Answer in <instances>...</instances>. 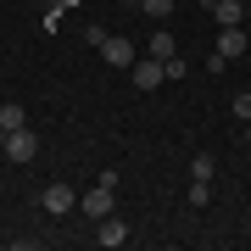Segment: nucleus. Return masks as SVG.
Segmentation results:
<instances>
[{
  "instance_id": "0eeeda50",
  "label": "nucleus",
  "mask_w": 251,
  "mask_h": 251,
  "mask_svg": "<svg viewBox=\"0 0 251 251\" xmlns=\"http://www.w3.org/2000/svg\"><path fill=\"white\" fill-rule=\"evenodd\" d=\"M246 45H251L246 23H240V28H224V34H218V56H224V62H234V56H246Z\"/></svg>"
},
{
  "instance_id": "6e6552de",
  "label": "nucleus",
  "mask_w": 251,
  "mask_h": 251,
  "mask_svg": "<svg viewBox=\"0 0 251 251\" xmlns=\"http://www.w3.org/2000/svg\"><path fill=\"white\" fill-rule=\"evenodd\" d=\"M95 246H128V224L123 218H100L95 224Z\"/></svg>"
},
{
  "instance_id": "dca6fc26",
  "label": "nucleus",
  "mask_w": 251,
  "mask_h": 251,
  "mask_svg": "<svg viewBox=\"0 0 251 251\" xmlns=\"http://www.w3.org/2000/svg\"><path fill=\"white\" fill-rule=\"evenodd\" d=\"M234 117H240V123H251V90H246V95H234Z\"/></svg>"
},
{
  "instance_id": "4468645a",
  "label": "nucleus",
  "mask_w": 251,
  "mask_h": 251,
  "mask_svg": "<svg viewBox=\"0 0 251 251\" xmlns=\"http://www.w3.org/2000/svg\"><path fill=\"white\" fill-rule=\"evenodd\" d=\"M84 45H90V50H100V45H106V28H100V23H90V28H84Z\"/></svg>"
},
{
  "instance_id": "f257e3e1",
  "label": "nucleus",
  "mask_w": 251,
  "mask_h": 251,
  "mask_svg": "<svg viewBox=\"0 0 251 251\" xmlns=\"http://www.w3.org/2000/svg\"><path fill=\"white\" fill-rule=\"evenodd\" d=\"M112 206H117V190H112V184H95V190H84V196H78V212L90 218V224L112 218Z\"/></svg>"
},
{
  "instance_id": "9d476101",
  "label": "nucleus",
  "mask_w": 251,
  "mask_h": 251,
  "mask_svg": "<svg viewBox=\"0 0 251 251\" xmlns=\"http://www.w3.org/2000/svg\"><path fill=\"white\" fill-rule=\"evenodd\" d=\"M145 56H156V62H168V56H173V34H168V23H162L156 34H151V45H145Z\"/></svg>"
},
{
  "instance_id": "1a4fd4ad",
  "label": "nucleus",
  "mask_w": 251,
  "mask_h": 251,
  "mask_svg": "<svg viewBox=\"0 0 251 251\" xmlns=\"http://www.w3.org/2000/svg\"><path fill=\"white\" fill-rule=\"evenodd\" d=\"M11 128H28V112L17 106V100H6V106H0V134H11Z\"/></svg>"
},
{
  "instance_id": "2eb2a0df",
  "label": "nucleus",
  "mask_w": 251,
  "mask_h": 251,
  "mask_svg": "<svg viewBox=\"0 0 251 251\" xmlns=\"http://www.w3.org/2000/svg\"><path fill=\"white\" fill-rule=\"evenodd\" d=\"M206 201H212V190H206V179H196L190 184V206H206Z\"/></svg>"
},
{
  "instance_id": "9b49d317",
  "label": "nucleus",
  "mask_w": 251,
  "mask_h": 251,
  "mask_svg": "<svg viewBox=\"0 0 251 251\" xmlns=\"http://www.w3.org/2000/svg\"><path fill=\"white\" fill-rule=\"evenodd\" d=\"M212 173H218V162H212V151H201L196 162H190V179H206V184H212Z\"/></svg>"
},
{
  "instance_id": "f3484780",
  "label": "nucleus",
  "mask_w": 251,
  "mask_h": 251,
  "mask_svg": "<svg viewBox=\"0 0 251 251\" xmlns=\"http://www.w3.org/2000/svg\"><path fill=\"white\" fill-rule=\"evenodd\" d=\"M123 6H128V11H140V6H145V0H123Z\"/></svg>"
},
{
  "instance_id": "f8f14e48",
  "label": "nucleus",
  "mask_w": 251,
  "mask_h": 251,
  "mask_svg": "<svg viewBox=\"0 0 251 251\" xmlns=\"http://www.w3.org/2000/svg\"><path fill=\"white\" fill-rule=\"evenodd\" d=\"M62 11H78V0H45V28L62 23Z\"/></svg>"
},
{
  "instance_id": "39448f33",
  "label": "nucleus",
  "mask_w": 251,
  "mask_h": 251,
  "mask_svg": "<svg viewBox=\"0 0 251 251\" xmlns=\"http://www.w3.org/2000/svg\"><path fill=\"white\" fill-rule=\"evenodd\" d=\"M100 62H106V67H134V62H140V56H134V39L106 34V45H100Z\"/></svg>"
},
{
  "instance_id": "423d86ee",
  "label": "nucleus",
  "mask_w": 251,
  "mask_h": 251,
  "mask_svg": "<svg viewBox=\"0 0 251 251\" xmlns=\"http://www.w3.org/2000/svg\"><path fill=\"white\" fill-rule=\"evenodd\" d=\"M128 73H134V90H156V84L168 78V67H162L156 56H145V62H134V67H128Z\"/></svg>"
},
{
  "instance_id": "f03ea898",
  "label": "nucleus",
  "mask_w": 251,
  "mask_h": 251,
  "mask_svg": "<svg viewBox=\"0 0 251 251\" xmlns=\"http://www.w3.org/2000/svg\"><path fill=\"white\" fill-rule=\"evenodd\" d=\"M0 151H6V162H34L39 140H34V128H11V134H0Z\"/></svg>"
},
{
  "instance_id": "20e7f679",
  "label": "nucleus",
  "mask_w": 251,
  "mask_h": 251,
  "mask_svg": "<svg viewBox=\"0 0 251 251\" xmlns=\"http://www.w3.org/2000/svg\"><path fill=\"white\" fill-rule=\"evenodd\" d=\"M201 6H206V17L218 28H240L246 23V0H201Z\"/></svg>"
},
{
  "instance_id": "ddd939ff",
  "label": "nucleus",
  "mask_w": 251,
  "mask_h": 251,
  "mask_svg": "<svg viewBox=\"0 0 251 251\" xmlns=\"http://www.w3.org/2000/svg\"><path fill=\"white\" fill-rule=\"evenodd\" d=\"M140 11H151V17H156V23H168V17H173V0H145V6H140Z\"/></svg>"
},
{
  "instance_id": "7ed1b4c3",
  "label": "nucleus",
  "mask_w": 251,
  "mask_h": 251,
  "mask_svg": "<svg viewBox=\"0 0 251 251\" xmlns=\"http://www.w3.org/2000/svg\"><path fill=\"white\" fill-rule=\"evenodd\" d=\"M39 206H45L50 218H67L73 206H78V196H73V184H45L39 190Z\"/></svg>"
},
{
  "instance_id": "a211bd4d",
  "label": "nucleus",
  "mask_w": 251,
  "mask_h": 251,
  "mask_svg": "<svg viewBox=\"0 0 251 251\" xmlns=\"http://www.w3.org/2000/svg\"><path fill=\"white\" fill-rule=\"evenodd\" d=\"M246 145H251V123H246Z\"/></svg>"
},
{
  "instance_id": "6ab92c4d",
  "label": "nucleus",
  "mask_w": 251,
  "mask_h": 251,
  "mask_svg": "<svg viewBox=\"0 0 251 251\" xmlns=\"http://www.w3.org/2000/svg\"><path fill=\"white\" fill-rule=\"evenodd\" d=\"M34 6H45V0H34Z\"/></svg>"
}]
</instances>
